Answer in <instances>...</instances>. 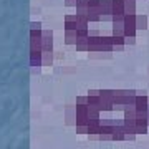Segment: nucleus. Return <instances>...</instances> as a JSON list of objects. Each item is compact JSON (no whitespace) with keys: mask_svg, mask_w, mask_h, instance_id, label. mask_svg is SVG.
I'll return each mask as SVG.
<instances>
[{"mask_svg":"<svg viewBox=\"0 0 149 149\" xmlns=\"http://www.w3.org/2000/svg\"><path fill=\"white\" fill-rule=\"evenodd\" d=\"M53 60H55L53 52H43L42 53V65L43 66H52L53 65Z\"/></svg>","mask_w":149,"mask_h":149,"instance_id":"f8f14e48","label":"nucleus"},{"mask_svg":"<svg viewBox=\"0 0 149 149\" xmlns=\"http://www.w3.org/2000/svg\"><path fill=\"white\" fill-rule=\"evenodd\" d=\"M136 15H131V13H126L124 15V37H136V33H138V28H136Z\"/></svg>","mask_w":149,"mask_h":149,"instance_id":"f257e3e1","label":"nucleus"},{"mask_svg":"<svg viewBox=\"0 0 149 149\" xmlns=\"http://www.w3.org/2000/svg\"><path fill=\"white\" fill-rule=\"evenodd\" d=\"M123 50H124V45H114V52H118V53H121Z\"/></svg>","mask_w":149,"mask_h":149,"instance_id":"bb28decb","label":"nucleus"},{"mask_svg":"<svg viewBox=\"0 0 149 149\" xmlns=\"http://www.w3.org/2000/svg\"><path fill=\"white\" fill-rule=\"evenodd\" d=\"M124 45H136V37H126V40H124Z\"/></svg>","mask_w":149,"mask_h":149,"instance_id":"412c9836","label":"nucleus"},{"mask_svg":"<svg viewBox=\"0 0 149 149\" xmlns=\"http://www.w3.org/2000/svg\"><path fill=\"white\" fill-rule=\"evenodd\" d=\"M138 2H144V0H138Z\"/></svg>","mask_w":149,"mask_h":149,"instance_id":"c85d7f7f","label":"nucleus"},{"mask_svg":"<svg viewBox=\"0 0 149 149\" xmlns=\"http://www.w3.org/2000/svg\"><path fill=\"white\" fill-rule=\"evenodd\" d=\"M65 111V123L66 126H76V104H66Z\"/></svg>","mask_w":149,"mask_h":149,"instance_id":"7ed1b4c3","label":"nucleus"},{"mask_svg":"<svg viewBox=\"0 0 149 149\" xmlns=\"http://www.w3.org/2000/svg\"><path fill=\"white\" fill-rule=\"evenodd\" d=\"M100 91L101 90H90L88 91V104L90 106H98L100 104Z\"/></svg>","mask_w":149,"mask_h":149,"instance_id":"423d86ee","label":"nucleus"},{"mask_svg":"<svg viewBox=\"0 0 149 149\" xmlns=\"http://www.w3.org/2000/svg\"><path fill=\"white\" fill-rule=\"evenodd\" d=\"M124 40H126V37H116V35H113V47L114 45H124Z\"/></svg>","mask_w":149,"mask_h":149,"instance_id":"2eb2a0df","label":"nucleus"},{"mask_svg":"<svg viewBox=\"0 0 149 149\" xmlns=\"http://www.w3.org/2000/svg\"><path fill=\"white\" fill-rule=\"evenodd\" d=\"M42 53L43 52H30V66H43Z\"/></svg>","mask_w":149,"mask_h":149,"instance_id":"1a4fd4ad","label":"nucleus"},{"mask_svg":"<svg viewBox=\"0 0 149 149\" xmlns=\"http://www.w3.org/2000/svg\"><path fill=\"white\" fill-rule=\"evenodd\" d=\"M148 123H149V106H148Z\"/></svg>","mask_w":149,"mask_h":149,"instance_id":"cd10ccee","label":"nucleus"},{"mask_svg":"<svg viewBox=\"0 0 149 149\" xmlns=\"http://www.w3.org/2000/svg\"><path fill=\"white\" fill-rule=\"evenodd\" d=\"M111 35L116 37H124V22H113L111 23Z\"/></svg>","mask_w":149,"mask_h":149,"instance_id":"6e6552de","label":"nucleus"},{"mask_svg":"<svg viewBox=\"0 0 149 149\" xmlns=\"http://www.w3.org/2000/svg\"><path fill=\"white\" fill-rule=\"evenodd\" d=\"M113 15H124V0H113Z\"/></svg>","mask_w":149,"mask_h":149,"instance_id":"9d476101","label":"nucleus"},{"mask_svg":"<svg viewBox=\"0 0 149 149\" xmlns=\"http://www.w3.org/2000/svg\"><path fill=\"white\" fill-rule=\"evenodd\" d=\"M76 42H78V30H65V43L76 45Z\"/></svg>","mask_w":149,"mask_h":149,"instance_id":"39448f33","label":"nucleus"},{"mask_svg":"<svg viewBox=\"0 0 149 149\" xmlns=\"http://www.w3.org/2000/svg\"><path fill=\"white\" fill-rule=\"evenodd\" d=\"M43 25H42V22H32L30 23V32H37V30H43Z\"/></svg>","mask_w":149,"mask_h":149,"instance_id":"dca6fc26","label":"nucleus"},{"mask_svg":"<svg viewBox=\"0 0 149 149\" xmlns=\"http://www.w3.org/2000/svg\"><path fill=\"white\" fill-rule=\"evenodd\" d=\"M42 52H53V32L42 30Z\"/></svg>","mask_w":149,"mask_h":149,"instance_id":"f03ea898","label":"nucleus"},{"mask_svg":"<svg viewBox=\"0 0 149 149\" xmlns=\"http://www.w3.org/2000/svg\"><path fill=\"white\" fill-rule=\"evenodd\" d=\"M100 141H113V134L111 133H101L100 134Z\"/></svg>","mask_w":149,"mask_h":149,"instance_id":"a211bd4d","label":"nucleus"},{"mask_svg":"<svg viewBox=\"0 0 149 149\" xmlns=\"http://www.w3.org/2000/svg\"><path fill=\"white\" fill-rule=\"evenodd\" d=\"M111 56H113V53H106V52H93V53H88V58H91V60H101V58L109 60Z\"/></svg>","mask_w":149,"mask_h":149,"instance_id":"4468645a","label":"nucleus"},{"mask_svg":"<svg viewBox=\"0 0 149 149\" xmlns=\"http://www.w3.org/2000/svg\"><path fill=\"white\" fill-rule=\"evenodd\" d=\"M101 22H113V15H101Z\"/></svg>","mask_w":149,"mask_h":149,"instance_id":"a878e982","label":"nucleus"},{"mask_svg":"<svg viewBox=\"0 0 149 149\" xmlns=\"http://www.w3.org/2000/svg\"><path fill=\"white\" fill-rule=\"evenodd\" d=\"M136 2L138 0H124V13L136 15Z\"/></svg>","mask_w":149,"mask_h":149,"instance_id":"ddd939ff","label":"nucleus"},{"mask_svg":"<svg viewBox=\"0 0 149 149\" xmlns=\"http://www.w3.org/2000/svg\"><path fill=\"white\" fill-rule=\"evenodd\" d=\"M98 35H101L100 30H95V28H90V37H98Z\"/></svg>","mask_w":149,"mask_h":149,"instance_id":"b1692460","label":"nucleus"},{"mask_svg":"<svg viewBox=\"0 0 149 149\" xmlns=\"http://www.w3.org/2000/svg\"><path fill=\"white\" fill-rule=\"evenodd\" d=\"M74 104H88V96H76Z\"/></svg>","mask_w":149,"mask_h":149,"instance_id":"f3484780","label":"nucleus"},{"mask_svg":"<svg viewBox=\"0 0 149 149\" xmlns=\"http://www.w3.org/2000/svg\"><path fill=\"white\" fill-rule=\"evenodd\" d=\"M30 52H42V30L30 32Z\"/></svg>","mask_w":149,"mask_h":149,"instance_id":"20e7f679","label":"nucleus"},{"mask_svg":"<svg viewBox=\"0 0 149 149\" xmlns=\"http://www.w3.org/2000/svg\"><path fill=\"white\" fill-rule=\"evenodd\" d=\"M136 28L139 30H148V15H136Z\"/></svg>","mask_w":149,"mask_h":149,"instance_id":"9b49d317","label":"nucleus"},{"mask_svg":"<svg viewBox=\"0 0 149 149\" xmlns=\"http://www.w3.org/2000/svg\"><path fill=\"white\" fill-rule=\"evenodd\" d=\"M76 134H88V126H74Z\"/></svg>","mask_w":149,"mask_h":149,"instance_id":"6ab92c4d","label":"nucleus"},{"mask_svg":"<svg viewBox=\"0 0 149 149\" xmlns=\"http://www.w3.org/2000/svg\"><path fill=\"white\" fill-rule=\"evenodd\" d=\"M90 141H100V134H88Z\"/></svg>","mask_w":149,"mask_h":149,"instance_id":"393cba45","label":"nucleus"},{"mask_svg":"<svg viewBox=\"0 0 149 149\" xmlns=\"http://www.w3.org/2000/svg\"><path fill=\"white\" fill-rule=\"evenodd\" d=\"M138 134H131V133H124V141H134Z\"/></svg>","mask_w":149,"mask_h":149,"instance_id":"4be33fe9","label":"nucleus"},{"mask_svg":"<svg viewBox=\"0 0 149 149\" xmlns=\"http://www.w3.org/2000/svg\"><path fill=\"white\" fill-rule=\"evenodd\" d=\"M100 13L101 15H113V0H101Z\"/></svg>","mask_w":149,"mask_h":149,"instance_id":"0eeeda50","label":"nucleus"},{"mask_svg":"<svg viewBox=\"0 0 149 149\" xmlns=\"http://www.w3.org/2000/svg\"><path fill=\"white\" fill-rule=\"evenodd\" d=\"M113 141H124V133H113Z\"/></svg>","mask_w":149,"mask_h":149,"instance_id":"aec40b11","label":"nucleus"},{"mask_svg":"<svg viewBox=\"0 0 149 149\" xmlns=\"http://www.w3.org/2000/svg\"><path fill=\"white\" fill-rule=\"evenodd\" d=\"M30 71H32V74H40L42 66H30Z\"/></svg>","mask_w":149,"mask_h":149,"instance_id":"5701e85b","label":"nucleus"}]
</instances>
